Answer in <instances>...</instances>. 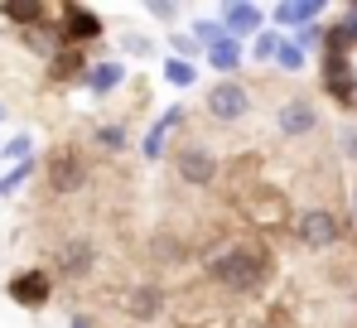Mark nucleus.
Returning a JSON list of instances; mask_svg holds the SVG:
<instances>
[{"label": "nucleus", "mask_w": 357, "mask_h": 328, "mask_svg": "<svg viewBox=\"0 0 357 328\" xmlns=\"http://www.w3.org/2000/svg\"><path fill=\"white\" fill-rule=\"evenodd\" d=\"M188 39H193V44H198V49L208 54L213 44H222V39H232V34H227V29H222L218 20H193V29H188Z\"/></svg>", "instance_id": "19"}, {"label": "nucleus", "mask_w": 357, "mask_h": 328, "mask_svg": "<svg viewBox=\"0 0 357 328\" xmlns=\"http://www.w3.org/2000/svg\"><path fill=\"white\" fill-rule=\"evenodd\" d=\"M203 58H208V63H213L218 73H237L241 58H246V49H241L237 39H222V44H213V49H208Z\"/></svg>", "instance_id": "18"}, {"label": "nucleus", "mask_w": 357, "mask_h": 328, "mask_svg": "<svg viewBox=\"0 0 357 328\" xmlns=\"http://www.w3.org/2000/svg\"><path fill=\"white\" fill-rule=\"evenodd\" d=\"M165 82H169V87H198V63L165 58Z\"/></svg>", "instance_id": "20"}, {"label": "nucleus", "mask_w": 357, "mask_h": 328, "mask_svg": "<svg viewBox=\"0 0 357 328\" xmlns=\"http://www.w3.org/2000/svg\"><path fill=\"white\" fill-rule=\"evenodd\" d=\"M203 107H208L213 121H241V116L251 111V92L241 87L237 77H222V82H213V87H208Z\"/></svg>", "instance_id": "4"}, {"label": "nucleus", "mask_w": 357, "mask_h": 328, "mask_svg": "<svg viewBox=\"0 0 357 328\" xmlns=\"http://www.w3.org/2000/svg\"><path fill=\"white\" fill-rule=\"evenodd\" d=\"M145 10H150L155 20H178V5H174V0H150Z\"/></svg>", "instance_id": "26"}, {"label": "nucleus", "mask_w": 357, "mask_h": 328, "mask_svg": "<svg viewBox=\"0 0 357 328\" xmlns=\"http://www.w3.org/2000/svg\"><path fill=\"white\" fill-rule=\"evenodd\" d=\"M44 174H49V188H54V193H77V188L87 184V169H82V160H77L73 150H59Z\"/></svg>", "instance_id": "10"}, {"label": "nucleus", "mask_w": 357, "mask_h": 328, "mask_svg": "<svg viewBox=\"0 0 357 328\" xmlns=\"http://www.w3.org/2000/svg\"><path fill=\"white\" fill-rule=\"evenodd\" d=\"M5 295H10V304H20V309H44L49 295H54V275L44 271V266H24V271H15L5 280Z\"/></svg>", "instance_id": "2"}, {"label": "nucleus", "mask_w": 357, "mask_h": 328, "mask_svg": "<svg viewBox=\"0 0 357 328\" xmlns=\"http://www.w3.org/2000/svg\"><path fill=\"white\" fill-rule=\"evenodd\" d=\"M0 15H5L10 24L34 29V24H44V0H5V5H0Z\"/></svg>", "instance_id": "17"}, {"label": "nucleus", "mask_w": 357, "mask_h": 328, "mask_svg": "<svg viewBox=\"0 0 357 328\" xmlns=\"http://www.w3.org/2000/svg\"><path fill=\"white\" fill-rule=\"evenodd\" d=\"M295 237L309 246V251H328L338 237H343V222L333 218L328 208H304L295 218Z\"/></svg>", "instance_id": "3"}, {"label": "nucleus", "mask_w": 357, "mask_h": 328, "mask_svg": "<svg viewBox=\"0 0 357 328\" xmlns=\"http://www.w3.org/2000/svg\"><path fill=\"white\" fill-rule=\"evenodd\" d=\"M63 49H82L92 39H102V15L92 5H63V29H59Z\"/></svg>", "instance_id": "6"}, {"label": "nucleus", "mask_w": 357, "mask_h": 328, "mask_svg": "<svg viewBox=\"0 0 357 328\" xmlns=\"http://www.w3.org/2000/svg\"><path fill=\"white\" fill-rule=\"evenodd\" d=\"M92 140H97L107 155H121V150H126V126H116V121H112V126H97Z\"/></svg>", "instance_id": "22"}, {"label": "nucleus", "mask_w": 357, "mask_h": 328, "mask_svg": "<svg viewBox=\"0 0 357 328\" xmlns=\"http://www.w3.org/2000/svg\"><path fill=\"white\" fill-rule=\"evenodd\" d=\"M174 126H183V107H165V116L145 131L140 155H145V160H160V155H165V145H169V131H174Z\"/></svg>", "instance_id": "14"}, {"label": "nucleus", "mask_w": 357, "mask_h": 328, "mask_svg": "<svg viewBox=\"0 0 357 328\" xmlns=\"http://www.w3.org/2000/svg\"><path fill=\"white\" fill-rule=\"evenodd\" d=\"M0 160L29 164V160H34V140H29V135H15V140H5V145H0Z\"/></svg>", "instance_id": "21"}, {"label": "nucleus", "mask_w": 357, "mask_h": 328, "mask_svg": "<svg viewBox=\"0 0 357 328\" xmlns=\"http://www.w3.org/2000/svg\"><path fill=\"white\" fill-rule=\"evenodd\" d=\"M324 92L338 102V107H353L357 102V73L348 54H324Z\"/></svg>", "instance_id": "7"}, {"label": "nucleus", "mask_w": 357, "mask_h": 328, "mask_svg": "<svg viewBox=\"0 0 357 328\" xmlns=\"http://www.w3.org/2000/svg\"><path fill=\"white\" fill-rule=\"evenodd\" d=\"M160 309H165V295H160V285H135V290H130V299H126V314H130L135 324H150V319H160Z\"/></svg>", "instance_id": "15"}, {"label": "nucleus", "mask_w": 357, "mask_h": 328, "mask_svg": "<svg viewBox=\"0 0 357 328\" xmlns=\"http://www.w3.org/2000/svg\"><path fill=\"white\" fill-rule=\"evenodd\" d=\"M68 328H97V324H92L87 314H73V319H68Z\"/></svg>", "instance_id": "28"}, {"label": "nucleus", "mask_w": 357, "mask_h": 328, "mask_svg": "<svg viewBox=\"0 0 357 328\" xmlns=\"http://www.w3.org/2000/svg\"><path fill=\"white\" fill-rule=\"evenodd\" d=\"M271 63H275L280 73H299V68H304V54H299L290 39H280V49H275V58H271Z\"/></svg>", "instance_id": "24"}, {"label": "nucleus", "mask_w": 357, "mask_h": 328, "mask_svg": "<svg viewBox=\"0 0 357 328\" xmlns=\"http://www.w3.org/2000/svg\"><path fill=\"white\" fill-rule=\"evenodd\" d=\"M353 213H357V184H353Z\"/></svg>", "instance_id": "30"}, {"label": "nucleus", "mask_w": 357, "mask_h": 328, "mask_svg": "<svg viewBox=\"0 0 357 328\" xmlns=\"http://www.w3.org/2000/svg\"><path fill=\"white\" fill-rule=\"evenodd\" d=\"M174 169H178V179H183L188 188H208V184L218 179V155H213L203 140H188L174 155Z\"/></svg>", "instance_id": "5"}, {"label": "nucleus", "mask_w": 357, "mask_h": 328, "mask_svg": "<svg viewBox=\"0 0 357 328\" xmlns=\"http://www.w3.org/2000/svg\"><path fill=\"white\" fill-rule=\"evenodd\" d=\"M266 275H271V256H266V246H256V241H232L227 251H218V256L208 261V280H218V285L232 290V295L261 290Z\"/></svg>", "instance_id": "1"}, {"label": "nucleus", "mask_w": 357, "mask_h": 328, "mask_svg": "<svg viewBox=\"0 0 357 328\" xmlns=\"http://www.w3.org/2000/svg\"><path fill=\"white\" fill-rule=\"evenodd\" d=\"M338 150H343L348 160H357V126H343V131H338Z\"/></svg>", "instance_id": "25"}, {"label": "nucleus", "mask_w": 357, "mask_h": 328, "mask_svg": "<svg viewBox=\"0 0 357 328\" xmlns=\"http://www.w3.org/2000/svg\"><path fill=\"white\" fill-rule=\"evenodd\" d=\"M82 82H87V92H92V97H112L121 82H126V63H121V58L87 63V77H82Z\"/></svg>", "instance_id": "13"}, {"label": "nucleus", "mask_w": 357, "mask_h": 328, "mask_svg": "<svg viewBox=\"0 0 357 328\" xmlns=\"http://www.w3.org/2000/svg\"><path fill=\"white\" fill-rule=\"evenodd\" d=\"M54 266H59L63 280H82V275H92V266H97V246L87 237H68L59 246V256H54Z\"/></svg>", "instance_id": "9"}, {"label": "nucleus", "mask_w": 357, "mask_h": 328, "mask_svg": "<svg viewBox=\"0 0 357 328\" xmlns=\"http://www.w3.org/2000/svg\"><path fill=\"white\" fill-rule=\"evenodd\" d=\"M126 49H130V54H140V58L150 54V44H145V39H135V34H130V39H126Z\"/></svg>", "instance_id": "27"}, {"label": "nucleus", "mask_w": 357, "mask_h": 328, "mask_svg": "<svg viewBox=\"0 0 357 328\" xmlns=\"http://www.w3.org/2000/svg\"><path fill=\"white\" fill-rule=\"evenodd\" d=\"M49 73H54V82H82L87 77V58H82V49H54L49 54Z\"/></svg>", "instance_id": "16"}, {"label": "nucleus", "mask_w": 357, "mask_h": 328, "mask_svg": "<svg viewBox=\"0 0 357 328\" xmlns=\"http://www.w3.org/2000/svg\"><path fill=\"white\" fill-rule=\"evenodd\" d=\"M319 15H324V0H280V5L271 10V20H275L280 29H304V24H319Z\"/></svg>", "instance_id": "12"}, {"label": "nucleus", "mask_w": 357, "mask_h": 328, "mask_svg": "<svg viewBox=\"0 0 357 328\" xmlns=\"http://www.w3.org/2000/svg\"><path fill=\"white\" fill-rule=\"evenodd\" d=\"M5 116H10V107H5V102H0V126H5Z\"/></svg>", "instance_id": "29"}, {"label": "nucleus", "mask_w": 357, "mask_h": 328, "mask_svg": "<svg viewBox=\"0 0 357 328\" xmlns=\"http://www.w3.org/2000/svg\"><path fill=\"white\" fill-rule=\"evenodd\" d=\"M280 39H285V34L261 29V34H256V44H251V58H256V63H271V58H275V49H280Z\"/></svg>", "instance_id": "23"}, {"label": "nucleus", "mask_w": 357, "mask_h": 328, "mask_svg": "<svg viewBox=\"0 0 357 328\" xmlns=\"http://www.w3.org/2000/svg\"><path fill=\"white\" fill-rule=\"evenodd\" d=\"M275 126H280V135H290V140H299V135H314L319 111H314V102L295 97V102H285V107L275 111Z\"/></svg>", "instance_id": "11"}, {"label": "nucleus", "mask_w": 357, "mask_h": 328, "mask_svg": "<svg viewBox=\"0 0 357 328\" xmlns=\"http://www.w3.org/2000/svg\"><path fill=\"white\" fill-rule=\"evenodd\" d=\"M218 24H222V29H227V34L241 44V39H256V34L266 29V10H261L256 0H227Z\"/></svg>", "instance_id": "8"}]
</instances>
